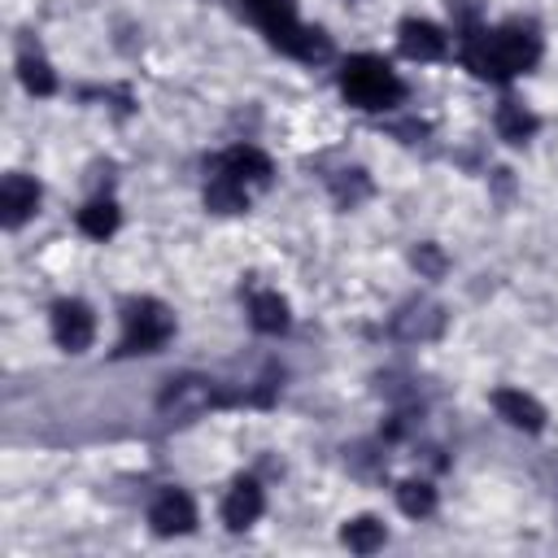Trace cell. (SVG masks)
I'll return each instance as SVG.
<instances>
[{
    "label": "cell",
    "instance_id": "cell-1",
    "mask_svg": "<svg viewBox=\"0 0 558 558\" xmlns=\"http://www.w3.org/2000/svg\"><path fill=\"white\" fill-rule=\"evenodd\" d=\"M462 61L475 78H514L541 61V35L527 22H506L493 31H475L462 44Z\"/></svg>",
    "mask_w": 558,
    "mask_h": 558
},
{
    "label": "cell",
    "instance_id": "cell-2",
    "mask_svg": "<svg viewBox=\"0 0 558 558\" xmlns=\"http://www.w3.org/2000/svg\"><path fill=\"white\" fill-rule=\"evenodd\" d=\"M240 4H244V13L262 26V35H266L279 52H288V57H296V61H323V57H327V35L301 26L292 0H240Z\"/></svg>",
    "mask_w": 558,
    "mask_h": 558
},
{
    "label": "cell",
    "instance_id": "cell-3",
    "mask_svg": "<svg viewBox=\"0 0 558 558\" xmlns=\"http://www.w3.org/2000/svg\"><path fill=\"white\" fill-rule=\"evenodd\" d=\"M340 92H344V100H349L353 109L384 113V109H392V105L405 96V83L397 78V70H392L384 57L357 52V57H349L344 70H340Z\"/></svg>",
    "mask_w": 558,
    "mask_h": 558
},
{
    "label": "cell",
    "instance_id": "cell-4",
    "mask_svg": "<svg viewBox=\"0 0 558 558\" xmlns=\"http://www.w3.org/2000/svg\"><path fill=\"white\" fill-rule=\"evenodd\" d=\"M170 336H174V314L161 301H153V296L126 301V310H122V340H118V353L122 357L161 353Z\"/></svg>",
    "mask_w": 558,
    "mask_h": 558
},
{
    "label": "cell",
    "instance_id": "cell-5",
    "mask_svg": "<svg viewBox=\"0 0 558 558\" xmlns=\"http://www.w3.org/2000/svg\"><path fill=\"white\" fill-rule=\"evenodd\" d=\"M52 340L65 349V353H83L92 340H96V314L87 301L78 296H65L52 305Z\"/></svg>",
    "mask_w": 558,
    "mask_h": 558
},
{
    "label": "cell",
    "instance_id": "cell-6",
    "mask_svg": "<svg viewBox=\"0 0 558 558\" xmlns=\"http://www.w3.org/2000/svg\"><path fill=\"white\" fill-rule=\"evenodd\" d=\"M148 527L157 536H187L196 527V506L183 488H161L148 506Z\"/></svg>",
    "mask_w": 558,
    "mask_h": 558
},
{
    "label": "cell",
    "instance_id": "cell-7",
    "mask_svg": "<svg viewBox=\"0 0 558 558\" xmlns=\"http://www.w3.org/2000/svg\"><path fill=\"white\" fill-rule=\"evenodd\" d=\"M35 209H39V183L31 174H17V170L4 174V183H0V222L9 231H17Z\"/></svg>",
    "mask_w": 558,
    "mask_h": 558
},
{
    "label": "cell",
    "instance_id": "cell-8",
    "mask_svg": "<svg viewBox=\"0 0 558 558\" xmlns=\"http://www.w3.org/2000/svg\"><path fill=\"white\" fill-rule=\"evenodd\" d=\"M397 39H401V52L410 61H440L449 52V35L436 22H427V17H405Z\"/></svg>",
    "mask_w": 558,
    "mask_h": 558
},
{
    "label": "cell",
    "instance_id": "cell-9",
    "mask_svg": "<svg viewBox=\"0 0 558 558\" xmlns=\"http://www.w3.org/2000/svg\"><path fill=\"white\" fill-rule=\"evenodd\" d=\"M493 410H497L510 427H519V432H541V427H545V405H541L536 397L519 392V388H497V392H493Z\"/></svg>",
    "mask_w": 558,
    "mask_h": 558
},
{
    "label": "cell",
    "instance_id": "cell-10",
    "mask_svg": "<svg viewBox=\"0 0 558 558\" xmlns=\"http://www.w3.org/2000/svg\"><path fill=\"white\" fill-rule=\"evenodd\" d=\"M262 506H266L262 484H257V480H235L231 493L222 497V523H227L231 532H244L248 523H257Z\"/></svg>",
    "mask_w": 558,
    "mask_h": 558
},
{
    "label": "cell",
    "instance_id": "cell-11",
    "mask_svg": "<svg viewBox=\"0 0 558 558\" xmlns=\"http://www.w3.org/2000/svg\"><path fill=\"white\" fill-rule=\"evenodd\" d=\"M214 170H222L227 179H235L240 187H248V183H266L270 179V157L262 148H253V144H240V148L222 153L214 161Z\"/></svg>",
    "mask_w": 558,
    "mask_h": 558
},
{
    "label": "cell",
    "instance_id": "cell-12",
    "mask_svg": "<svg viewBox=\"0 0 558 558\" xmlns=\"http://www.w3.org/2000/svg\"><path fill=\"white\" fill-rule=\"evenodd\" d=\"M17 78H22V87H26L31 96H52V92H57V74H52V65H48L44 52L31 48V44L17 48Z\"/></svg>",
    "mask_w": 558,
    "mask_h": 558
},
{
    "label": "cell",
    "instance_id": "cell-13",
    "mask_svg": "<svg viewBox=\"0 0 558 558\" xmlns=\"http://www.w3.org/2000/svg\"><path fill=\"white\" fill-rule=\"evenodd\" d=\"M209 401H214V392L205 379H170L161 392V410H174V414H196Z\"/></svg>",
    "mask_w": 558,
    "mask_h": 558
},
{
    "label": "cell",
    "instance_id": "cell-14",
    "mask_svg": "<svg viewBox=\"0 0 558 558\" xmlns=\"http://www.w3.org/2000/svg\"><path fill=\"white\" fill-rule=\"evenodd\" d=\"M248 318H253L257 331L279 336V331H288V301H283L279 292H253V301H248Z\"/></svg>",
    "mask_w": 558,
    "mask_h": 558
},
{
    "label": "cell",
    "instance_id": "cell-15",
    "mask_svg": "<svg viewBox=\"0 0 558 558\" xmlns=\"http://www.w3.org/2000/svg\"><path fill=\"white\" fill-rule=\"evenodd\" d=\"M340 541L353 549V554H375V549H384V541H388V532H384V523L379 519H371V514H362V519H353V523H344V532H340Z\"/></svg>",
    "mask_w": 558,
    "mask_h": 558
},
{
    "label": "cell",
    "instance_id": "cell-16",
    "mask_svg": "<svg viewBox=\"0 0 558 558\" xmlns=\"http://www.w3.org/2000/svg\"><path fill=\"white\" fill-rule=\"evenodd\" d=\"M497 131H501V140H510V144H523V140H532V131H536V118H532L523 105H514V100H501V105H497Z\"/></svg>",
    "mask_w": 558,
    "mask_h": 558
},
{
    "label": "cell",
    "instance_id": "cell-17",
    "mask_svg": "<svg viewBox=\"0 0 558 558\" xmlns=\"http://www.w3.org/2000/svg\"><path fill=\"white\" fill-rule=\"evenodd\" d=\"M78 227H83V235H92V240H109V235L118 231V205H113V201H92V205H83V209H78Z\"/></svg>",
    "mask_w": 558,
    "mask_h": 558
},
{
    "label": "cell",
    "instance_id": "cell-18",
    "mask_svg": "<svg viewBox=\"0 0 558 558\" xmlns=\"http://www.w3.org/2000/svg\"><path fill=\"white\" fill-rule=\"evenodd\" d=\"M397 506H401L410 519H423V514H432V506H436V488H432L427 480H405V484H397Z\"/></svg>",
    "mask_w": 558,
    "mask_h": 558
},
{
    "label": "cell",
    "instance_id": "cell-19",
    "mask_svg": "<svg viewBox=\"0 0 558 558\" xmlns=\"http://www.w3.org/2000/svg\"><path fill=\"white\" fill-rule=\"evenodd\" d=\"M414 262H418L423 270H440V257H436V248H432V244H423V248L414 253Z\"/></svg>",
    "mask_w": 558,
    "mask_h": 558
}]
</instances>
